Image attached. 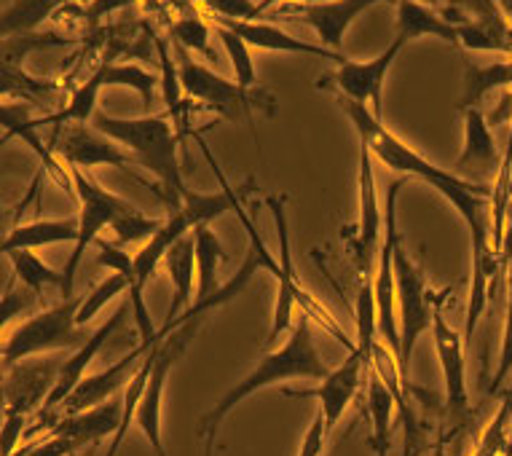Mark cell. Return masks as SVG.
<instances>
[{
  "label": "cell",
  "mask_w": 512,
  "mask_h": 456,
  "mask_svg": "<svg viewBox=\"0 0 512 456\" xmlns=\"http://www.w3.org/2000/svg\"><path fill=\"white\" fill-rule=\"evenodd\" d=\"M330 373V365L325 363V357L314 344V333H311L309 317L303 314L298 317V325L290 328V336L279 349L263 355L255 368H252L244 379H239L234 387L228 389L226 395L220 397L218 403L202 416L199 422V432H204L207 438H218V430L223 419L234 411L242 400H247L261 389L277 387L282 381L293 379H317L322 381Z\"/></svg>",
  "instance_id": "7a4b0ae2"
},
{
  "label": "cell",
  "mask_w": 512,
  "mask_h": 456,
  "mask_svg": "<svg viewBox=\"0 0 512 456\" xmlns=\"http://www.w3.org/2000/svg\"><path fill=\"white\" fill-rule=\"evenodd\" d=\"M62 94V86L49 78H35L19 62L0 60V100H25L33 105H41L46 100H54Z\"/></svg>",
  "instance_id": "4316f807"
},
{
  "label": "cell",
  "mask_w": 512,
  "mask_h": 456,
  "mask_svg": "<svg viewBox=\"0 0 512 456\" xmlns=\"http://www.w3.org/2000/svg\"><path fill=\"white\" fill-rule=\"evenodd\" d=\"M512 86V62H491V65H464V89L459 97V108H480L483 100L496 89Z\"/></svg>",
  "instance_id": "83f0119b"
},
{
  "label": "cell",
  "mask_w": 512,
  "mask_h": 456,
  "mask_svg": "<svg viewBox=\"0 0 512 456\" xmlns=\"http://www.w3.org/2000/svg\"><path fill=\"white\" fill-rule=\"evenodd\" d=\"M215 25L228 27L231 33L250 43V49L263 51H279V54H301V57H322V60H333L336 65L346 60L341 51H330L319 43L303 41L298 35L287 33L285 27L274 25V22H236V19H212Z\"/></svg>",
  "instance_id": "d6986e66"
},
{
  "label": "cell",
  "mask_w": 512,
  "mask_h": 456,
  "mask_svg": "<svg viewBox=\"0 0 512 456\" xmlns=\"http://www.w3.org/2000/svg\"><path fill=\"white\" fill-rule=\"evenodd\" d=\"M78 239V215L76 218H54V220H33L22 226L11 228L6 239H0V255H9L14 250H35V247L62 245V242H76Z\"/></svg>",
  "instance_id": "cb8c5ba5"
},
{
  "label": "cell",
  "mask_w": 512,
  "mask_h": 456,
  "mask_svg": "<svg viewBox=\"0 0 512 456\" xmlns=\"http://www.w3.org/2000/svg\"><path fill=\"white\" fill-rule=\"evenodd\" d=\"M392 266H395V288H397V325H400V376L408 384L411 373L413 349L419 344V338L432 330L435 312L440 309L443 298L432 296L427 285V277L421 271L419 263L405 253V245L397 237L395 250H392Z\"/></svg>",
  "instance_id": "8992f818"
},
{
  "label": "cell",
  "mask_w": 512,
  "mask_h": 456,
  "mask_svg": "<svg viewBox=\"0 0 512 456\" xmlns=\"http://www.w3.org/2000/svg\"><path fill=\"white\" fill-rule=\"evenodd\" d=\"M413 446H416V440H405L403 456H413Z\"/></svg>",
  "instance_id": "f6af8a7d"
},
{
  "label": "cell",
  "mask_w": 512,
  "mask_h": 456,
  "mask_svg": "<svg viewBox=\"0 0 512 456\" xmlns=\"http://www.w3.org/2000/svg\"><path fill=\"white\" fill-rule=\"evenodd\" d=\"M295 3H322V0H295Z\"/></svg>",
  "instance_id": "681fc988"
},
{
  "label": "cell",
  "mask_w": 512,
  "mask_h": 456,
  "mask_svg": "<svg viewBox=\"0 0 512 456\" xmlns=\"http://www.w3.org/2000/svg\"><path fill=\"white\" fill-rule=\"evenodd\" d=\"M507 226L512 228V202H510V207H507Z\"/></svg>",
  "instance_id": "7dc6e473"
},
{
  "label": "cell",
  "mask_w": 512,
  "mask_h": 456,
  "mask_svg": "<svg viewBox=\"0 0 512 456\" xmlns=\"http://www.w3.org/2000/svg\"><path fill=\"white\" fill-rule=\"evenodd\" d=\"M70 3L89 6L92 0H14L9 9L0 11V41H9L17 35H33L35 27Z\"/></svg>",
  "instance_id": "484cf974"
},
{
  "label": "cell",
  "mask_w": 512,
  "mask_h": 456,
  "mask_svg": "<svg viewBox=\"0 0 512 456\" xmlns=\"http://www.w3.org/2000/svg\"><path fill=\"white\" fill-rule=\"evenodd\" d=\"M212 30L218 33L223 49H226L228 60H231V68H234V81L244 89H255L258 86V73H255V60H252L250 43L239 38L236 33H231L228 27H220L212 22Z\"/></svg>",
  "instance_id": "d6a6232c"
},
{
  "label": "cell",
  "mask_w": 512,
  "mask_h": 456,
  "mask_svg": "<svg viewBox=\"0 0 512 456\" xmlns=\"http://www.w3.org/2000/svg\"><path fill=\"white\" fill-rule=\"evenodd\" d=\"M161 266L167 269L169 279H172V288H175V293H172V304H169V312H167V322H164V328H169V325L180 317V312H185L188 306L194 304V301H191L196 288L194 231L183 234V237L177 239L175 245L169 247L167 255H164V261H161Z\"/></svg>",
  "instance_id": "7402d4cb"
},
{
  "label": "cell",
  "mask_w": 512,
  "mask_h": 456,
  "mask_svg": "<svg viewBox=\"0 0 512 456\" xmlns=\"http://www.w3.org/2000/svg\"><path fill=\"white\" fill-rule=\"evenodd\" d=\"M78 448L68 438L59 435H46L41 443H30V446L19 448L14 456H76Z\"/></svg>",
  "instance_id": "60d3db41"
},
{
  "label": "cell",
  "mask_w": 512,
  "mask_h": 456,
  "mask_svg": "<svg viewBox=\"0 0 512 456\" xmlns=\"http://www.w3.org/2000/svg\"><path fill=\"white\" fill-rule=\"evenodd\" d=\"M35 105L33 102H25V100H0V129H3V135L9 137H19L22 143L30 148V151L43 161V167L49 169L51 175L57 180H62L65 186L73 191L70 186V175H68V167L62 172L54 156H51V148L41 140V127H46V116H33Z\"/></svg>",
  "instance_id": "44dd1931"
},
{
  "label": "cell",
  "mask_w": 512,
  "mask_h": 456,
  "mask_svg": "<svg viewBox=\"0 0 512 456\" xmlns=\"http://www.w3.org/2000/svg\"><path fill=\"white\" fill-rule=\"evenodd\" d=\"M97 73L102 76V84L105 86H129V89H135L143 97L145 110L156 100V92H159L161 86V73L156 76L151 70L140 68V65H126V62L105 60L97 68Z\"/></svg>",
  "instance_id": "4dcf8cb0"
},
{
  "label": "cell",
  "mask_w": 512,
  "mask_h": 456,
  "mask_svg": "<svg viewBox=\"0 0 512 456\" xmlns=\"http://www.w3.org/2000/svg\"><path fill=\"white\" fill-rule=\"evenodd\" d=\"M212 443H215V438H207V446H204V456H212Z\"/></svg>",
  "instance_id": "bcb514c9"
},
{
  "label": "cell",
  "mask_w": 512,
  "mask_h": 456,
  "mask_svg": "<svg viewBox=\"0 0 512 456\" xmlns=\"http://www.w3.org/2000/svg\"><path fill=\"white\" fill-rule=\"evenodd\" d=\"M336 100L341 113L349 119L352 129L360 137V145L368 148L373 159L387 164L397 175H405V178L411 175V178L424 180L427 186L435 188L437 194L443 196L445 202L459 212V218L464 220V226L470 231L472 258H496L499 255L494 245H491L486 218V207L491 202L494 186H480V183H472L467 178H459L451 169L437 167L427 156H421L405 140H400L384 121L376 119L370 113V108H365L360 102L346 100V97H338V94Z\"/></svg>",
  "instance_id": "6da1fadb"
},
{
  "label": "cell",
  "mask_w": 512,
  "mask_h": 456,
  "mask_svg": "<svg viewBox=\"0 0 512 456\" xmlns=\"http://www.w3.org/2000/svg\"><path fill=\"white\" fill-rule=\"evenodd\" d=\"M397 395L373 368L368 371V416H370V448L376 456H389L392 438V414Z\"/></svg>",
  "instance_id": "d4e9b609"
},
{
  "label": "cell",
  "mask_w": 512,
  "mask_h": 456,
  "mask_svg": "<svg viewBox=\"0 0 512 456\" xmlns=\"http://www.w3.org/2000/svg\"><path fill=\"white\" fill-rule=\"evenodd\" d=\"M378 3H389V0H322V3H298L295 11H282L279 22L287 25H303L314 30L319 38V46L330 51H341L346 30L352 22L368 9Z\"/></svg>",
  "instance_id": "8fae6325"
},
{
  "label": "cell",
  "mask_w": 512,
  "mask_h": 456,
  "mask_svg": "<svg viewBox=\"0 0 512 456\" xmlns=\"http://www.w3.org/2000/svg\"><path fill=\"white\" fill-rule=\"evenodd\" d=\"M126 314H132L129 298L118 304L116 312L110 314L108 320L102 322L100 328L94 330V333H89V338H86L84 344H81V347H78L76 352L68 357V360H62V365H59V373H57V381H54V387H51L49 397H46V403L38 408L41 414H57V408L62 406L65 400H68L70 392L78 387V381L84 379L86 368L92 365L94 357L100 355V349L108 344V338L113 336V333L118 330V325L126 320Z\"/></svg>",
  "instance_id": "9a60e30c"
},
{
  "label": "cell",
  "mask_w": 512,
  "mask_h": 456,
  "mask_svg": "<svg viewBox=\"0 0 512 456\" xmlns=\"http://www.w3.org/2000/svg\"><path fill=\"white\" fill-rule=\"evenodd\" d=\"M92 124L102 135L124 145L126 151L135 156L137 164L159 180V196L169 204V210H177L183 204L188 186H185L180 156H177L180 132L167 113L143 116V119H116L108 113H94Z\"/></svg>",
  "instance_id": "3957f363"
},
{
  "label": "cell",
  "mask_w": 512,
  "mask_h": 456,
  "mask_svg": "<svg viewBox=\"0 0 512 456\" xmlns=\"http://www.w3.org/2000/svg\"><path fill=\"white\" fill-rule=\"evenodd\" d=\"M405 43L400 38L389 43L387 49L381 51L378 57L365 62L344 60L336 70H330L328 76L322 78L317 86L322 89H333L338 97H346V100L360 102L365 108H370V113L381 119V100H384V81H387L389 70L395 65L397 54L403 51Z\"/></svg>",
  "instance_id": "9c48e42d"
},
{
  "label": "cell",
  "mask_w": 512,
  "mask_h": 456,
  "mask_svg": "<svg viewBox=\"0 0 512 456\" xmlns=\"http://www.w3.org/2000/svg\"><path fill=\"white\" fill-rule=\"evenodd\" d=\"M403 43L419 38H440V41L459 46V30L440 14V9L421 3V0H397V33Z\"/></svg>",
  "instance_id": "603a6c76"
},
{
  "label": "cell",
  "mask_w": 512,
  "mask_h": 456,
  "mask_svg": "<svg viewBox=\"0 0 512 456\" xmlns=\"http://www.w3.org/2000/svg\"><path fill=\"white\" fill-rule=\"evenodd\" d=\"M512 373V261L507 266V314H504V333H502V349H499V365H496L494 379L488 384L486 395L494 397L504 381L510 379Z\"/></svg>",
  "instance_id": "8d00e7d4"
},
{
  "label": "cell",
  "mask_w": 512,
  "mask_h": 456,
  "mask_svg": "<svg viewBox=\"0 0 512 456\" xmlns=\"http://www.w3.org/2000/svg\"><path fill=\"white\" fill-rule=\"evenodd\" d=\"M68 167V164H65ZM70 186L73 194L78 196L81 212H78V239L73 242V253H70L68 263L62 266V298L73 296V285H76V271L84 261L86 247L97 242L100 231L110 226L118 215H124L126 210H132L135 204L126 202L121 196L110 194L108 188H102L97 180L86 175V169L68 167Z\"/></svg>",
  "instance_id": "ba28073f"
},
{
  "label": "cell",
  "mask_w": 512,
  "mask_h": 456,
  "mask_svg": "<svg viewBox=\"0 0 512 456\" xmlns=\"http://www.w3.org/2000/svg\"><path fill=\"white\" fill-rule=\"evenodd\" d=\"M124 424V395L110 397L105 403L78 414L57 416V422L51 424L49 435H59V438H68L76 448L84 446H97L102 438H113L118 427Z\"/></svg>",
  "instance_id": "ffe728a7"
},
{
  "label": "cell",
  "mask_w": 512,
  "mask_h": 456,
  "mask_svg": "<svg viewBox=\"0 0 512 456\" xmlns=\"http://www.w3.org/2000/svg\"><path fill=\"white\" fill-rule=\"evenodd\" d=\"M502 406H507V408H510V411H512V384H510V389H507V392H504Z\"/></svg>",
  "instance_id": "ee69618b"
},
{
  "label": "cell",
  "mask_w": 512,
  "mask_h": 456,
  "mask_svg": "<svg viewBox=\"0 0 512 456\" xmlns=\"http://www.w3.org/2000/svg\"><path fill=\"white\" fill-rule=\"evenodd\" d=\"M194 242H196V301H204L207 296H212L215 290L220 288L218 269L226 253H223V245H220L218 234L212 231L210 226L194 228Z\"/></svg>",
  "instance_id": "f1b7e54d"
},
{
  "label": "cell",
  "mask_w": 512,
  "mask_h": 456,
  "mask_svg": "<svg viewBox=\"0 0 512 456\" xmlns=\"http://www.w3.org/2000/svg\"><path fill=\"white\" fill-rule=\"evenodd\" d=\"M464 143L462 153L456 159V175L472 183L488 186V180L502 169V153L496 148V140L488 127L486 113L480 108H464Z\"/></svg>",
  "instance_id": "2e32d148"
},
{
  "label": "cell",
  "mask_w": 512,
  "mask_h": 456,
  "mask_svg": "<svg viewBox=\"0 0 512 456\" xmlns=\"http://www.w3.org/2000/svg\"><path fill=\"white\" fill-rule=\"evenodd\" d=\"M0 456H3V454H0Z\"/></svg>",
  "instance_id": "f907efd6"
},
{
  "label": "cell",
  "mask_w": 512,
  "mask_h": 456,
  "mask_svg": "<svg viewBox=\"0 0 512 456\" xmlns=\"http://www.w3.org/2000/svg\"><path fill=\"white\" fill-rule=\"evenodd\" d=\"M14 266V277L30 288L35 296L41 298L46 288H59L62 290V271L51 269L49 263L41 261L33 250H14V253L6 255Z\"/></svg>",
  "instance_id": "1f68e13d"
},
{
  "label": "cell",
  "mask_w": 512,
  "mask_h": 456,
  "mask_svg": "<svg viewBox=\"0 0 512 456\" xmlns=\"http://www.w3.org/2000/svg\"><path fill=\"white\" fill-rule=\"evenodd\" d=\"M429 456H448V451H445V440H437L435 448L429 451Z\"/></svg>",
  "instance_id": "7bdbcfd3"
},
{
  "label": "cell",
  "mask_w": 512,
  "mask_h": 456,
  "mask_svg": "<svg viewBox=\"0 0 512 456\" xmlns=\"http://www.w3.org/2000/svg\"><path fill=\"white\" fill-rule=\"evenodd\" d=\"M172 54H175L177 78L183 86V94L188 102L196 100L202 108L212 110L215 116L226 121L252 119L255 110H261L266 116L277 113V100L263 89H244L236 81H226L218 73H212L207 65L196 62L191 51L183 49L180 43L172 41Z\"/></svg>",
  "instance_id": "277c9868"
},
{
  "label": "cell",
  "mask_w": 512,
  "mask_h": 456,
  "mask_svg": "<svg viewBox=\"0 0 512 456\" xmlns=\"http://www.w3.org/2000/svg\"><path fill=\"white\" fill-rule=\"evenodd\" d=\"M266 207L271 212V220L277 226V239H279V277H277V301H274V317H271L269 336H266V347H274L277 338L285 333V330L293 328V314L295 306L301 309L306 317H317L322 328H328L333 336L344 344L346 349H354V341L344 336V330H338V325L333 322L322 306L314 301L311 296H306L298 285V279L293 274V253H290V226H287V212H285V199L282 196H269L266 199Z\"/></svg>",
  "instance_id": "52a82bcc"
},
{
  "label": "cell",
  "mask_w": 512,
  "mask_h": 456,
  "mask_svg": "<svg viewBox=\"0 0 512 456\" xmlns=\"http://www.w3.org/2000/svg\"><path fill=\"white\" fill-rule=\"evenodd\" d=\"M427 3H429V6H435V9H437V6H440L443 0H427Z\"/></svg>",
  "instance_id": "c3c4849f"
},
{
  "label": "cell",
  "mask_w": 512,
  "mask_h": 456,
  "mask_svg": "<svg viewBox=\"0 0 512 456\" xmlns=\"http://www.w3.org/2000/svg\"><path fill=\"white\" fill-rule=\"evenodd\" d=\"M220 191H215V194H199V191H194V188H188L183 196V204H180V210L188 215V220H191V226L199 228V226H210L212 220H218L220 215H226V212H234L239 204H242V199H239V191H234V188L228 186L226 178L220 175Z\"/></svg>",
  "instance_id": "f546056e"
},
{
  "label": "cell",
  "mask_w": 512,
  "mask_h": 456,
  "mask_svg": "<svg viewBox=\"0 0 512 456\" xmlns=\"http://www.w3.org/2000/svg\"><path fill=\"white\" fill-rule=\"evenodd\" d=\"M129 279L124 277V274H110V277H105L97 285V288L89 293V296H84V301H81V306H78V314H76V322H78V328H86L89 322L97 317V314L105 309V304H110L113 298H118L121 293H129Z\"/></svg>",
  "instance_id": "e575fe53"
},
{
  "label": "cell",
  "mask_w": 512,
  "mask_h": 456,
  "mask_svg": "<svg viewBox=\"0 0 512 456\" xmlns=\"http://www.w3.org/2000/svg\"><path fill=\"white\" fill-rule=\"evenodd\" d=\"M210 35V22H204L202 17H194V14L175 19L172 27H169V41L180 43L183 49L196 51V54H202L207 60H215V51L210 49Z\"/></svg>",
  "instance_id": "836d02e7"
},
{
  "label": "cell",
  "mask_w": 512,
  "mask_h": 456,
  "mask_svg": "<svg viewBox=\"0 0 512 456\" xmlns=\"http://www.w3.org/2000/svg\"><path fill=\"white\" fill-rule=\"evenodd\" d=\"M204 9L212 11V19H236V22H258L266 17L263 11L271 9V0L255 3V0H199Z\"/></svg>",
  "instance_id": "74e56055"
},
{
  "label": "cell",
  "mask_w": 512,
  "mask_h": 456,
  "mask_svg": "<svg viewBox=\"0 0 512 456\" xmlns=\"http://www.w3.org/2000/svg\"><path fill=\"white\" fill-rule=\"evenodd\" d=\"M432 341H435L437 363L443 371V384H445V408L448 416L454 422H462L467 411H470V397H467V360H464V336L459 330H454L448 322L443 320L440 309L435 312L432 320Z\"/></svg>",
  "instance_id": "4fadbf2b"
},
{
  "label": "cell",
  "mask_w": 512,
  "mask_h": 456,
  "mask_svg": "<svg viewBox=\"0 0 512 456\" xmlns=\"http://www.w3.org/2000/svg\"><path fill=\"white\" fill-rule=\"evenodd\" d=\"M328 424H325V416L317 408V414H314V422L309 424V430L303 435L301 451L298 456H322V448H325V440H328Z\"/></svg>",
  "instance_id": "b9f144b4"
},
{
  "label": "cell",
  "mask_w": 512,
  "mask_h": 456,
  "mask_svg": "<svg viewBox=\"0 0 512 456\" xmlns=\"http://www.w3.org/2000/svg\"><path fill=\"white\" fill-rule=\"evenodd\" d=\"M27 422H30V416L19 414L14 408H6V416H3V424H0V454H17L19 440L25 438L27 432Z\"/></svg>",
  "instance_id": "ab89813d"
},
{
  "label": "cell",
  "mask_w": 512,
  "mask_h": 456,
  "mask_svg": "<svg viewBox=\"0 0 512 456\" xmlns=\"http://www.w3.org/2000/svg\"><path fill=\"white\" fill-rule=\"evenodd\" d=\"M362 381H368V368L365 360L357 352V347L349 349V355L341 365L330 368L325 379L319 381L317 387L301 389V392H287L290 397H319V411L325 416L328 432L336 430V424L341 422V416L349 408L357 392L362 389Z\"/></svg>",
  "instance_id": "5bb4252c"
},
{
  "label": "cell",
  "mask_w": 512,
  "mask_h": 456,
  "mask_svg": "<svg viewBox=\"0 0 512 456\" xmlns=\"http://www.w3.org/2000/svg\"><path fill=\"white\" fill-rule=\"evenodd\" d=\"M145 355H148V347L137 344L132 352H126V357H121L118 363H113L110 368H105L102 373H94V376H84L78 381V387L68 395V400L57 408L59 416L78 414V411H86V408H94L116 397L121 389H126V384L132 381V376L137 373V368L143 365Z\"/></svg>",
  "instance_id": "e0dca14e"
},
{
  "label": "cell",
  "mask_w": 512,
  "mask_h": 456,
  "mask_svg": "<svg viewBox=\"0 0 512 456\" xmlns=\"http://www.w3.org/2000/svg\"><path fill=\"white\" fill-rule=\"evenodd\" d=\"M502 456H504V454H502Z\"/></svg>",
  "instance_id": "816d5d0a"
},
{
  "label": "cell",
  "mask_w": 512,
  "mask_h": 456,
  "mask_svg": "<svg viewBox=\"0 0 512 456\" xmlns=\"http://www.w3.org/2000/svg\"><path fill=\"white\" fill-rule=\"evenodd\" d=\"M84 296L62 298L57 306L43 309L30 320L19 322L9 338L0 344V371L22 363L27 357L46 355L57 349H78L84 344V328H78L76 314Z\"/></svg>",
  "instance_id": "5b68a950"
},
{
  "label": "cell",
  "mask_w": 512,
  "mask_h": 456,
  "mask_svg": "<svg viewBox=\"0 0 512 456\" xmlns=\"http://www.w3.org/2000/svg\"><path fill=\"white\" fill-rule=\"evenodd\" d=\"M59 365L62 360H54V357H27L22 363L0 371L3 373V381H0L3 406L27 416L38 411L57 381Z\"/></svg>",
  "instance_id": "7c38bea8"
},
{
  "label": "cell",
  "mask_w": 512,
  "mask_h": 456,
  "mask_svg": "<svg viewBox=\"0 0 512 456\" xmlns=\"http://www.w3.org/2000/svg\"><path fill=\"white\" fill-rule=\"evenodd\" d=\"M381 207H378L376 175H373V156L365 145H360V226L354 239V253H357V269L362 279L373 277L381 250Z\"/></svg>",
  "instance_id": "ac0fdd59"
},
{
  "label": "cell",
  "mask_w": 512,
  "mask_h": 456,
  "mask_svg": "<svg viewBox=\"0 0 512 456\" xmlns=\"http://www.w3.org/2000/svg\"><path fill=\"white\" fill-rule=\"evenodd\" d=\"M54 151L62 156V161H65L68 167L92 169L105 164V167L121 169V172H126L132 180L145 183V180L137 175L135 167H140V164H137L135 156L126 151L124 145H118L113 137L102 135L92 121H89V124H68V127L62 129V135L57 137Z\"/></svg>",
  "instance_id": "30bf717a"
},
{
  "label": "cell",
  "mask_w": 512,
  "mask_h": 456,
  "mask_svg": "<svg viewBox=\"0 0 512 456\" xmlns=\"http://www.w3.org/2000/svg\"><path fill=\"white\" fill-rule=\"evenodd\" d=\"M164 220L148 218V215H143L137 207H132V210H126L124 215H118V218L110 223V228H113V234H116L118 245H135V242H148V239L164 226Z\"/></svg>",
  "instance_id": "d590c367"
},
{
  "label": "cell",
  "mask_w": 512,
  "mask_h": 456,
  "mask_svg": "<svg viewBox=\"0 0 512 456\" xmlns=\"http://www.w3.org/2000/svg\"><path fill=\"white\" fill-rule=\"evenodd\" d=\"M35 304H38V296H35L33 290L25 288V285L19 290L14 285H9L6 293L0 296V336H3V330L9 328L17 317L33 312Z\"/></svg>",
  "instance_id": "f35d334b"
}]
</instances>
